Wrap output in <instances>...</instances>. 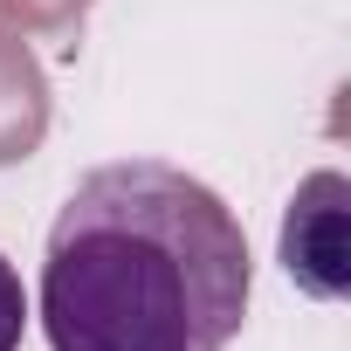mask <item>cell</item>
<instances>
[{"mask_svg":"<svg viewBox=\"0 0 351 351\" xmlns=\"http://www.w3.org/2000/svg\"><path fill=\"white\" fill-rule=\"evenodd\" d=\"M248 296L255 262L234 207L165 158L83 172L49 228V351H228Z\"/></svg>","mask_w":351,"mask_h":351,"instance_id":"cell-1","label":"cell"},{"mask_svg":"<svg viewBox=\"0 0 351 351\" xmlns=\"http://www.w3.org/2000/svg\"><path fill=\"white\" fill-rule=\"evenodd\" d=\"M282 269L303 296L337 303L351 289V180L310 172L282 214Z\"/></svg>","mask_w":351,"mask_h":351,"instance_id":"cell-2","label":"cell"},{"mask_svg":"<svg viewBox=\"0 0 351 351\" xmlns=\"http://www.w3.org/2000/svg\"><path fill=\"white\" fill-rule=\"evenodd\" d=\"M42 138H49V76L14 28H0V165L35 158Z\"/></svg>","mask_w":351,"mask_h":351,"instance_id":"cell-3","label":"cell"},{"mask_svg":"<svg viewBox=\"0 0 351 351\" xmlns=\"http://www.w3.org/2000/svg\"><path fill=\"white\" fill-rule=\"evenodd\" d=\"M97 0H0V28L14 35H69Z\"/></svg>","mask_w":351,"mask_h":351,"instance_id":"cell-4","label":"cell"},{"mask_svg":"<svg viewBox=\"0 0 351 351\" xmlns=\"http://www.w3.org/2000/svg\"><path fill=\"white\" fill-rule=\"evenodd\" d=\"M21 330H28V289H21L14 262L0 255V351H21Z\"/></svg>","mask_w":351,"mask_h":351,"instance_id":"cell-5","label":"cell"}]
</instances>
